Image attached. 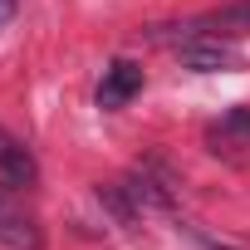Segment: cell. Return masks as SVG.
<instances>
[{"instance_id": "cell-5", "label": "cell", "mask_w": 250, "mask_h": 250, "mask_svg": "<svg viewBox=\"0 0 250 250\" xmlns=\"http://www.w3.org/2000/svg\"><path fill=\"white\" fill-rule=\"evenodd\" d=\"M182 64L196 69V74H221V69H235V54L221 49V44H201V40H187L182 44Z\"/></svg>"}, {"instance_id": "cell-7", "label": "cell", "mask_w": 250, "mask_h": 250, "mask_svg": "<svg viewBox=\"0 0 250 250\" xmlns=\"http://www.w3.org/2000/svg\"><path fill=\"white\" fill-rule=\"evenodd\" d=\"M211 250H230V245H226V240H216V245H211Z\"/></svg>"}, {"instance_id": "cell-1", "label": "cell", "mask_w": 250, "mask_h": 250, "mask_svg": "<svg viewBox=\"0 0 250 250\" xmlns=\"http://www.w3.org/2000/svg\"><path fill=\"white\" fill-rule=\"evenodd\" d=\"M0 245L10 250H44V226L20 206L15 187L0 182Z\"/></svg>"}, {"instance_id": "cell-3", "label": "cell", "mask_w": 250, "mask_h": 250, "mask_svg": "<svg viewBox=\"0 0 250 250\" xmlns=\"http://www.w3.org/2000/svg\"><path fill=\"white\" fill-rule=\"evenodd\" d=\"M0 182L15 187V191L40 187V162H35V152H30L10 128H0Z\"/></svg>"}, {"instance_id": "cell-2", "label": "cell", "mask_w": 250, "mask_h": 250, "mask_svg": "<svg viewBox=\"0 0 250 250\" xmlns=\"http://www.w3.org/2000/svg\"><path fill=\"white\" fill-rule=\"evenodd\" d=\"M143 93V64L138 59H113L98 79V108L103 113H118V108H128L133 98Z\"/></svg>"}, {"instance_id": "cell-4", "label": "cell", "mask_w": 250, "mask_h": 250, "mask_svg": "<svg viewBox=\"0 0 250 250\" xmlns=\"http://www.w3.org/2000/svg\"><path fill=\"white\" fill-rule=\"evenodd\" d=\"M206 138H211L216 152H240V147H250V108H230Z\"/></svg>"}, {"instance_id": "cell-6", "label": "cell", "mask_w": 250, "mask_h": 250, "mask_svg": "<svg viewBox=\"0 0 250 250\" xmlns=\"http://www.w3.org/2000/svg\"><path fill=\"white\" fill-rule=\"evenodd\" d=\"M15 10H20V0H0V30L15 20Z\"/></svg>"}]
</instances>
